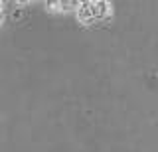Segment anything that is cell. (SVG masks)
<instances>
[{"mask_svg":"<svg viewBox=\"0 0 158 152\" xmlns=\"http://www.w3.org/2000/svg\"><path fill=\"white\" fill-rule=\"evenodd\" d=\"M91 12H93V22H103L111 16V4L105 0H91Z\"/></svg>","mask_w":158,"mask_h":152,"instance_id":"cell-1","label":"cell"},{"mask_svg":"<svg viewBox=\"0 0 158 152\" xmlns=\"http://www.w3.org/2000/svg\"><path fill=\"white\" fill-rule=\"evenodd\" d=\"M75 14H77V20L81 22V24H85V26L95 24V22H93V12H91V0L79 2V8L75 10Z\"/></svg>","mask_w":158,"mask_h":152,"instance_id":"cell-2","label":"cell"},{"mask_svg":"<svg viewBox=\"0 0 158 152\" xmlns=\"http://www.w3.org/2000/svg\"><path fill=\"white\" fill-rule=\"evenodd\" d=\"M46 6L49 10H59V12H73L79 8V2L77 0H57V2H46Z\"/></svg>","mask_w":158,"mask_h":152,"instance_id":"cell-3","label":"cell"}]
</instances>
